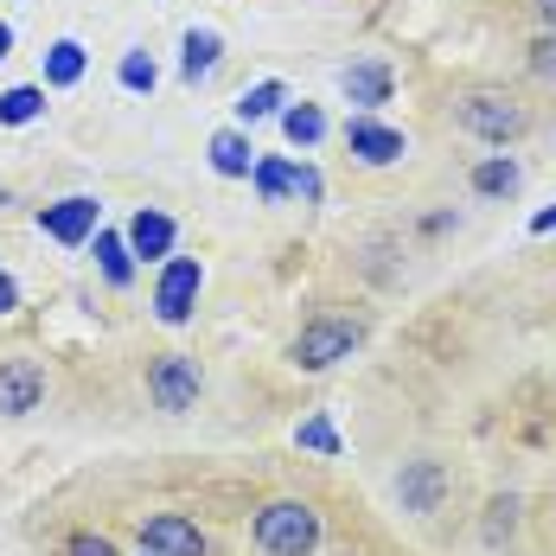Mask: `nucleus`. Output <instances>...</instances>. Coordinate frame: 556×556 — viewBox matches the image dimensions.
Wrapping results in <instances>:
<instances>
[{
    "instance_id": "19",
    "label": "nucleus",
    "mask_w": 556,
    "mask_h": 556,
    "mask_svg": "<svg viewBox=\"0 0 556 556\" xmlns=\"http://www.w3.org/2000/svg\"><path fill=\"white\" fill-rule=\"evenodd\" d=\"M281 135H288L294 148H314V141L327 135V115L314 110V103H294V110H281Z\"/></svg>"
},
{
    "instance_id": "14",
    "label": "nucleus",
    "mask_w": 556,
    "mask_h": 556,
    "mask_svg": "<svg viewBox=\"0 0 556 556\" xmlns=\"http://www.w3.org/2000/svg\"><path fill=\"white\" fill-rule=\"evenodd\" d=\"M224 58V39L212 26H192L186 33V58H179V71H186V84H199V77H212V64Z\"/></svg>"
},
{
    "instance_id": "6",
    "label": "nucleus",
    "mask_w": 556,
    "mask_h": 556,
    "mask_svg": "<svg viewBox=\"0 0 556 556\" xmlns=\"http://www.w3.org/2000/svg\"><path fill=\"white\" fill-rule=\"evenodd\" d=\"M97 199H58V205H46L39 212V230L52 237V243H64V250H77L84 237H97Z\"/></svg>"
},
{
    "instance_id": "5",
    "label": "nucleus",
    "mask_w": 556,
    "mask_h": 556,
    "mask_svg": "<svg viewBox=\"0 0 556 556\" xmlns=\"http://www.w3.org/2000/svg\"><path fill=\"white\" fill-rule=\"evenodd\" d=\"M199 384H205V378H199V358H179V352L148 371V396H154L167 416H186V409L199 403Z\"/></svg>"
},
{
    "instance_id": "26",
    "label": "nucleus",
    "mask_w": 556,
    "mask_h": 556,
    "mask_svg": "<svg viewBox=\"0 0 556 556\" xmlns=\"http://www.w3.org/2000/svg\"><path fill=\"white\" fill-rule=\"evenodd\" d=\"M13 307H20V281L0 269V314H13Z\"/></svg>"
},
{
    "instance_id": "23",
    "label": "nucleus",
    "mask_w": 556,
    "mask_h": 556,
    "mask_svg": "<svg viewBox=\"0 0 556 556\" xmlns=\"http://www.w3.org/2000/svg\"><path fill=\"white\" fill-rule=\"evenodd\" d=\"M122 90H154V58H141V52L122 58Z\"/></svg>"
},
{
    "instance_id": "1",
    "label": "nucleus",
    "mask_w": 556,
    "mask_h": 556,
    "mask_svg": "<svg viewBox=\"0 0 556 556\" xmlns=\"http://www.w3.org/2000/svg\"><path fill=\"white\" fill-rule=\"evenodd\" d=\"M256 551L263 556H314L320 551V511L307 500H276L256 511Z\"/></svg>"
},
{
    "instance_id": "3",
    "label": "nucleus",
    "mask_w": 556,
    "mask_h": 556,
    "mask_svg": "<svg viewBox=\"0 0 556 556\" xmlns=\"http://www.w3.org/2000/svg\"><path fill=\"white\" fill-rule=\"evenodd\" d=\"M352 345H358V327L352 320H314V327H301V339H294V365L301 371H333L339 358H352Z\"/></svg>"
},
{
    "instance_id": "7",
    "label": "nucleus",
    "mask_w": 556,
    "mask_h": 556,
    "mask_svg": "<svg viewBox=\"0 0 556 556\" xmlns=\"http://www.w3.org/2000/svg\"><path fill=\"white\" fill-rule=\"evenodd\" d=\"M345 148H352L365 167H390V161H403V135H396L390 122H371V115H352V122H345Z\"/></svg>"
},
{
    "instance_id": "21",
    "label": "nucleus",
    "mask_w": 556,
    "mask_h": 556,
    "mask_svg": "<svg viewBox=\"0 0 556 556\" xmlns=\"http://www.w3.org/2000/svg\"><path fill=\"white\" fill-rule=\"evenodd\" d=\"M281 103H288V90H281L276 77H269V84H256V90H243V103H237V115H243V122H263V115H276Z\"/></svg>"
},
{
    "instance_id": "9",
    "label": "nucleus",
    "mask_w": 556,
    "mask_h": 556,
    "mask_svg": "<svg viewBox=\"0 0 556 556\" xmlns=\"http://www.w3.org/2000/svg\"><path fill=\"white\" fill-rule=\"evenodd\" d=\"M141 551L148 556H205V538H199V525H186V518L161 511V518L141 525Z\"/></svg>"
},
{
    "instance_id": "12",
    "label": "nucleus",
    "mask_w": 556,
    "mask_h": 556,
    "mask_svg": "<svg viewBox=\"0 0 556 556\" xmlns=\"http://www.w3.org/2000/svg\"><path fill=\"white\" fill-rule=\"evenodd\" d=\"M212 167H218L224 179H250V173H256V148H250V135H237V128L212 135Z\"/></svg>"
},
{
    "instance_id": "24",
    "label": "nucleus",
    "mask_w": 556,
    "mask_h": 556,
    "mask_svg": "<svg viewBox=\"0 0 556 556\" xmlns=\"http://www.w3.org/2000/svg\"><path fill=\"white\" fill-rule=\"evenodd\" d=\"M294 199H307V205H320V199H327V179H320V167H294Z\"/></svg>"
},
{
    "instance_id": "16",
    "label": "nucleus",
    "mask_w": 556,
    "mask_h": 556,
    "mask_svg": "<svg viewBox=\"0 0 556 556\" xmlns=\"http://www.w3.org/2000/svg\"><path fill=\"white\" fill-rule=\"evenodd\" d=\"M46 115V90L39 84H13L7 97H0V122L7 128H26V122H39Z\"/></svg>"
},
{
    "instance_id": "27",
    "label": "nucleus",
    "mask_w": 556,
    "mask_h": 556,
    "mask_svg": "<svg viewBox=\"0 0 556 556\" xmlns=\"http://www.w3.org/2000/svg\"><path fill=\"white\" fill-rule=\"evenodd\" d=\"M531 64H538V77H556V39H544V46H538V58H531Z\"/></svg>"
},
{
    "instance_id": "17",
    "label": "nucleus",
    "mask_w": 556,
    "mask_h": 556,
    "mask_svg": "<svg viewBox=\"0 0 556 556\" xmlns=\"http://www.w3.org/2000/svg\"><path fill=\"white\" fill-rule=\"evenodd\" d=\"M473 192H480V199H505V192H518V161H511V154L480 161V167H473Z\"/></svg>"
},
{
    "instance_id": "25",
    "label": "nucleus",
    "mask_w": 556,
    "mask_h": 556,
    "mask_svg": "<svg viewBox=\"0 0 556 556\" xmlns=\"http://www.w3.org/2000/svg\"><path fill=\"white\" fill-rule=\"evenodd\" d=\"M71 556H115V544H110V538H90V531H77V538H71Z\"/></svg>"
},
{
    "instance_id": "31",
    "label": "nucleus",
    "mask_w": 556,
    "mask_h": 556,
    "mask_svg": "<svg viewBox=\"0 0 556 556\" xmlns=\"http://www.w3.org/2000/svg\"><path fill=\"white\" fill-rule=\"evenodd\" d=\"M0 205H7V186H0Z\"/></svg>"
},
{
    "instance_id": "28",
    "label": "nucleus",
    "mask_w": 556,
    "mask_h": 556,
    "mask_svg": "<svg viewBox=\"0 0 556 556\" xmlns=\"http://www.w3.org/2000/svg\"><path fill=\"white\" fill-rule=\"evenodd\" d=\"M531 230H538V237H544V230H556V205H551V212H538V218H531Z\"/></svg>"
},
{
    "instance_id": "22",
    "label": "nucleus",
    "mask_w": 556,
    "mask_h": 556,
    "mask_svg": "<svg viewBox=\"0 0 556 556\" xmlns=\"http://www.w3.org/2000/svg\"><path fill=\"white\" fill-rule=\"evenodd\" d=\"M294 442H301V447H314V454H339V435H333V422H327V416L301 422V429H294Z\"/></svg>"
},
{
    "instance_id": "11",
    "label": "nucleus",
    "mask_w": 556,
    "mask_h": 556,
    "mask_svg": "<svg viewBox=\"0 0 556 556\" xmlns=\"http://www.w3.org/2000/svg\"><path fill=\"white\" fill-rule=\"evenodd\" d=\"M396 493L416 505V511H435V505H442V493H447V473L435 467V460H416V467L396 480Z\"/></svg>"
},
{
    "instance_id": "29",
    "label": "nucleus",
    "mask_w": 556,
    "mask_h": 556,
    "mask_svg": "<svg viewBox=\"0 0 556 556\" xmlns=\"http://www.w3.org/2000/svg\"><path fill=\"white\" fill-rule=\"evenodd\" d=\"M13 52V26H0V58Z\"/></svg>"
},
{
    "instance_id": "20",
    "label": "nucleus",
    "mask_w": 556,
    "mask_h": 556,
    "mask_svg": "<svg viewBox=\"0 0 556 556\" xmlns=\"http://www.w3.org/2000/svg\"><path fill=\"white\" fill-rule=\"evenodd\" d=\"M250 179H256V192H263L269 205H281V199L294 192V161H281V154H269V161H256V173H250Z\"/></svg>"
},
{
    "instance_id": "15",
    "label": "nucleus",
    "mask_w": 556,
    "mask_h": 556,
    "mask_svg": "<svg viewBox=\"0 0 556 556\" xmlns=\"http://www.w3.org/2000/svg\"><path fill=\"white\" fill-rule=\"evenodd\" d=\"M97 263H103V276L115 288H128L135 281V250H128V237L122 230H97Z\"/></svg>"
},
{
    "instance_id": "18",
    "label": "nucleus",
    "mask_w": 556,
    "mask_h": 556,
    "mask_svg": "<svg viewBox=\"0 0 556 556\" xmlns=\"http://www.w3.org/2000/svg\"><path fill=\"white\" fill-rule=\"evenodd\" d=\"M77 77H84V46L77 39H58L52 52H46V84L52 90H71Z\"/></svg>"
},
{
    "instance_id": "13",
    "label": "nucleus",
    "mask_w": 556,
    "mask_h": 556,
    "mask_svg": "<svg viewBox=\"0 0 556 556\" xmlns=\"http://www.w3.org/2000/svg\"><path fill=\"white\" fill-rule=\"evenodd\" d=\"M339 84H345V97H352L358 110H378V103H390V71H384V64H352Z\"/></svg>"
},
{
    "instance_id": "30",
    "label": "nucleus",
    "mask_w": 556,
    "mask_h": 556,
    "mask_svg": "<svg viewBox=\"0 0 556 556\" xmlns=\"http://www.w3.org/2000/svg\"><path fill=\"white\" fill-rule=\"evenodd\" d=\"M538 13H544V20L556 26V0H538Z\"/></svg>"
},
{
    "instance_id": "10",
    "label": "nucleus",
    "mask_w": 556,
    "mask_h": 556,
    "mask_svg": "<svg viewBox=\"0 0 556 556\" xmlns=\"http://www.w3.org/2000/svg\"><path fill=\"white\" fill-rule=\"evenodd\" d=\"M173 237H179V230H173L167 212H135V224H128V250L148 256V263H154V256H173Z\"/></svg>"
},
{
    "instance_id": "2",
    "label": "nucleus",
    "mask_w": 556,
    "mask_h": 556,
    "mask_svg": "<svg viewBox=\"0 0 556 556\" xmlns=\"http://www.w3.org/2000/svg\"><path fill=\"white\" fill-rule=\"evenodd\" d=\"M525 122H531V115L518 110L511 97H493V90H480V97H467V103H460V128H467V135H480V141H500V148L525 135Z\"/></svg>"
},
{
    "instance_id": "8",
    "label": "nucleus",
    "mask_w": 556,
    "mask_h": 556,
    "mask_svg": "<svg viewBox=\"0 0 556 556\" xmlns=\"http://www.w3.org/2000/svg\"><path fill=\"white\" fill-rule=\"evenodd\" d=\"M39 396H46V371L33 358L0 365V416H26V409H39Z\"/></svg>"
},
{
    "instance_id": "4",
    "label": "nucleus",
    "mask_w": 556,
    "mask_h": 556,
    "mask_svg": "<svg viewBox=\"0 0 556 556\" xmlns=\"http://www.w3.org/2000/svg\"><path fill=\"white\" fill-rule=\"evenodd\" d=\"M199 281H205V269H199L192 256H173L167 269H161V281H154V314H161L167 327L192 320V307H199Z\"/></svg>"
}]
</instances>
